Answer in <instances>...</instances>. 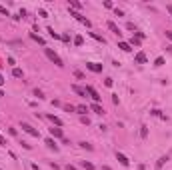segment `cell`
Segmentation results:
<instances>
[{
	"label": "cell",
	"mask_w": 172,
	"mask_h": 170,
	"mask_svg": "<svg viewBox=\"0 0 172 170\" xmlns=\"http://www.w3.org/2000/svg\"><path fill=\"white\" fill-rule=\"evenodd\" d=\"M90 108H92V110H94V112H96V114H104V108H102V106H100V104H96V102L92 104Z\"/></svg>",
	"instance_id": "cell-11"
},
{
	"label": "cell",
	"mask_w": 172,
	"mask_h": 170,
	"mask_svg": "<svg viewBox=\"0 0 172 170\" xmlns=\"http://www.w3.org/2000/svg\"><path fill=\"white\" fill-rule=\"evenodd\" d=\"M106 26H108V28H110V30H112V32H114L116 36L120 38V34H122V32H120V28H118V26H116V24L112 22V20H108V22H106Z\"/></svg>",
	"instance_id": "cell-6"
},
{
	"label": "cell",
	"mask_w": 172,
	"mask_h": 170,
	"mask_svg": "<svg viewBox=\"0 0 172 170\" xmlns=\"http://www.w3.org/2000/svg\"><path fill=\"white\" fill-rule=\"evenodd\" d=\"M162 64H164V58H156V62H154V66H162Z\"/></svg>",
	"instance_id": "cell-26"
},
{
	"label": "cell",
	"mask_w": 172,
	"mask_h": 170,
	"mask_svg": "<svg viewBox=\"0 0 172 170\" xmlns=\"http://www.w3.org/2000/svg\"><path fill=\"white\" fill-rule=\"evenodd\" d=\"M74 44H76V46H82V44H84V38H82V36H76V38H74Z\"/></svg>",
	"instance_id": "cell-21"
},
{
	"label": "cell",
	"mask_w": 172,
	"mask_h": 170,
	"mask_svg": "<svg viewBox=\"0 0 172 170\" xmlns=\"http://www.w3.org/2000/svg\"><path fill=\"white\" fill-rule=\"evenodd\" d=\"M6 144H8V142H6V138H4V136H0V146H6Z\"/></svg>",
	"instance_id": "cell-31"
},
{
	"label": "cell",
	"mask_w": 172,
	"mask_h": 170,
	"mask_svg": "<svg viewBox=\"0 0 172 170\" xmlns=\"http://www.w3.org/2000/svg\"><path fill=\"white\" fill-rule=\"evenodd\" d=\"M166 160H168V156H162V158L158 160V162H156V170H160V168H162V164H164Z\"/></svg>",
	"instance_id": "cell-20"
},
{
	"label": "cell",
	"mask_w": 172,
	"mask_h": 170,
	"mask_svg": "<svg viewBox=\"0 0 172 170\" xmlns=\"http://www.w3.org/2000/svg\"><path fill=\"white\" fill-rule=\"evenodd\" d=\"M112 84H114V80H112V78H106V80H104V86H108V88H110Z\"/></svg>",
	"instance_id": "cell-24"
},
{
	"label": "cell",
	"mask_w": 172,
	"mask_h": 170,
	"mask_svg": "<svg viewBox=\"0 0 172 170\" xmlns=\"http://www.w3.org/2000/svg\"><path fill=\"white\" fill-rule=\"evenodd\" d=\"M166 38H168V40H172V30H166Z\"/></svg>",
	"instance_id": "cell-32"
},
{
	"label": "cell",
	"mask_w": 172,
	"mask_h": 170,
	"mask_svg": "<svg viewBox=\"0 0 172 170\" xmlns=\"http://www.w3.org/2000/svg\"><path fill=\"white\" fill-rule=\"evenodd\" d=\"M118 48H120V50H124V52H130V50H132L130 42H124V40H120V42H118Z\"/></svg>",
	"instance_id": "cell-8"
},
{
	"label": "cell",
	"mask_w": 172,
	"mask_h": 170,
	"mask_svg": "<svg viewBox=\"0 0 172 170\" xmlns=\"http://www.w3.org/2000/svg\"><path fill=\"white\" fill-rule=\"evenodd\" d=\"M166 8H168V12H170V14H172V4H168V6H166Z\"/></svg>",
	"instance_id": "cell-33"
},
{
	"label": "cell",
	"mask_w": 172,
	"mask_h": 170,
	"mask_svg": "<svg viewBox=\"0 0 172 170\" xmlns=\"http://www.w3.org/2000/svg\"><path fill=\"white\" fill-rule=\"evenodd\" d=\"M22 130H24V132H28L30 136H36V138L40 136V132H38L36 128H32V126H30V124H26V122H22Z\"/></svg>",
	"instance_id": "cell-3"
},
{
	"label": "cell",
	"mask_w": 172,
	"mask_h": 170,
	"mask_svg": "<svg viewBox=\"0 0 172 170\" xmlns=\"http://www.w3.org/2000/svg\"><path fill=\"white\" fill-rule=\"evenodd\" d=\"M72 92H76L78 96H86V90L80 88V86H76V84H72Z\"/></svg>",
	"instance_id": "cell-10"
},
{
	"label": "cell",
	"mask_w": 172,
	"mask_h": 170,
	"mask_svg": "<svg viewBox=\"0 0 172 170\" xmlns=\"http://www.w3.org/2000/svg\"><path fill=\"white\" fill-rule=\"evenodd\" d=\"M30 38H32V40H36L38 44H42V46H44V38H40L38 34H30Z\"/></svg>",
	"instance_id": "cell-19"
},
{
	"label": "cell",
	"mask_w": 172,
	"mask_h": 170,
	"mask_svg": "<svg viewBox=\"0 0 172 170\" xmlns=\"http://www.w3.org/2000/svg\"><path fill=\"white\" fill-rule=\"evenodd\" d=\"M2 96H4V92H2V90H0V98H2Z\"/></svg>",
	"instance_id": "cell-36"
},
{
	"label": "cell",
	"mask_w": 172,
	"mask_h": 170,
	"mask_svg": "<svg viewBox=\"0 0 172 170\" xmlns=\"http://www.w3.org/2000/svg\"><path fill=\"white\" fill-rule=\"evenodd\" d=\"M64 110H66V112H76V106H72V104H66V106H64Z\"/></svg>",
	"instance_id": "cell-22"
},
{
	"label": "cell",
	"mask_w": 172,
	"mask_h": 170,
	"mask_svg": "<svg viewBox=\"0 0 172 170\" xmlns=\"http://www.w3.org/2000/svg\"><path fill=\"white\" fill-rule=\"evenodd\" d=\"M84 90H86L88 94H90V98H92L94 102H96V104H100V96H98V92L94 90V86H86Z\"/></svg>",
	"instance_id": "cell-2"
},
{
	"label": "cell",
	"mask_w": 172,
	"mask_h": 170,
	"mask_svg": "<svg viewBox=\"0 0 172 170\" xmlns=\"http://www.w3.org/2000/svg\"><path fill=\"white\" fill-rule=\"evenodd\" d=\"M80 148H86V150H92V144H88V142H80Z\"/></svg>",
	"instance_id": "cell-25"
},
{
	"label": "cell",
	"mask_w": 172,
	"mask_h": 170,
	"mask_svg": "<svg viewBox=\"0 0 172 170\" xmlns=\"http://www.w3.org/2000/svg\"><path fill=\"white\" fill-rule=\"evenodd\" d=\"M46 146L48 148H52V150H58V146H56V142H54V140H52V138H46V142H44Z\"/></svg>",
	"instance_id": "cell-12"
},
{
	"label": "cell",
	"mask_w": 172,
	"mask_h": 170,
	"mask_svg": "<svg viewBox=\"0 0 172 170\" xmlns=\"http://www.w3.org/2000/svg\"><path fill=\"white\" fill-rule=\"evenodd\" d=\"M116 160H118V162H120L122 166H128V164H130V160H128L126 156L122 154V152H116Z\"/></svg>",
	"instance_id": "cell-5"
},
{
	"label": "cell",
	"mask_w": 172,
	"mask_h": 170,
	"mask_svg": "<svg viewBox=\"0 0 172 170\" xmlns=\"http://www.w3.org/2000/svg\"><path fill=\"white\" fill-rule=\"evenodd\" d=\"M48 120H50V122H52V124H56L58 128H60V126H62V120H60V118H58V116H54V114H48Z\"/></svg>",
	"instance_id": "cell-9"
},
{
	"label": "cell",
	"mask_w": 172,
	"mask_h": 170,
	"mask_svg": "<svg viewBox=\"0 0 172 170\" xmlns=\"http://www.w3.org/2000/svg\"><path fill=\"white\" fill-rule=\"evenodd\" d=\"M50 136H52V138H64L62 128H50Z\"/></svg>",
	"instance_id": "cell-7"
},
{
	"label": "cell",
	"mask_w": 172,
	"mask_h": 170,
	"mask_svg": "<svg viewBox=\"0 0 172 170\" xmlns=\"http://www.w3.org/2000/svg\"><path fill=\"white\" fill-rule=\"evenodd\" d=\"M46 32L50 34V36H52V38H56V40H58V38H62V36H60V34H56V32H54V28H50V26H48V28H46Z\"/></svg>",
	"instance_id": "cell-18"
},
{
	"label": "cell",
	"mask_w": 172,
	"mask_h": 170,
	"mask_svg": "<svg viewBox=\"0 0 172 170\" xmlns=\"http://www.w3.org/2000/svg\"><path fill=\"white\" fill-rule=\"evenodd\" d=\"M2 84H4V78H2V74H0V86H2Z\"/></svg>",
	"instance_id": "cell-35"
},
{
	"label": "cell",
	"mask_w": 172,
	"mask_h": 170,
	"mask_svg": "<svg viewBox=\"0 0 172 170\" xmlns=\"http://www.w3.org/2000/svg\"><path fill=\"white\" fill-rule=\"evenodd\" d=\"M132 44H134V46H138V44H140V38H136V36H134V38L130 40V46H132Z\"/></svg>",
	"instance_id": "cell-27"
},
{
	"label": "cell",
	"mask_w": 172,
	"mask_h": 170,
	"mask_svg": "<svg viewBox=\"0 0 172 170\" xmlns=\"http://www.w3.org/2000/svg\"><path fill=\"white\" fill-rule=\"evenodd\" d=\"M136 62L138 64H144V62H146V54H144V52H138L136 54Z\"/></svg>",
	"instance_id": "cell-13"
},
{
	"label": "cell",
	"mask_w": 172,
	"mask_h": 170,
	"mask_svg": "<svg viewBox=\"0 0 172 170\" xmlns=\"http://www.w3.org/2000/svg\"><path fill=\"white\" fill-rule=\"evenodd\" d=\"M86 68L90 72H102V64H96V62H86Z\"/></svg>",
	"instance_id": "cell-4"
},
{
	"label": "cell",
	"mask_w": 172,
	"mask_h": 170,
	"mask_svg": "<svg viewBox=\"0 0 172 170\" xmlns=\"http://www.w3.org/2000/svg\"><path fill=\"white\" fill-rule=\"evenodd\" d=\"M80 166L82 168H86V170H94V164H92V162H86V160H82Z\"/></svg>",
	"instance_id": "cell-15"
},
{
	"label": "cell",
	"mask_w": 172,
	"mask_h": 170,
	"mask_svg": "<svg viewBox=\"0 0 172 170\" xmlns=\"http://www.w3.org/2000/svg\"><path fill=\"white\" fill-rule=\"evenodd\" d=\"M66 170H76V168H74V166H70V164H68V166H66Z\"/></svg>",
	"instance_id": "cell-34"
},
{
	"label": "cell",
	"mask_w": 172,
	"mask_h": 170,
	"mask_svg": "<svg viewBox=\"0 0 172 170\" xmlns=\"http://www.w3.org/2000/svg\"><path fill=\"white\" fill-rule=\"evenodd\" d=\"M140 136H142V138H146V136H148V128H146V126H142V130H140Z\"/></svg>",
	"instance_id": "cell-23"
},
{
	"label": "cell",
	"mask_w": 172,
	"mask_h": 170,
	"mask_svg": "<svg viewBox=\"0 0 172 170\" xmlns=\"http://www.w3.org/2000/svg\"><path fill=\"white\" fill-rule=\"evenodd\" d=\"M34 96H36V98H44V94H42V90H38V88L34 90Z\"/></svg>",
	"instance_id": "cell-28"
},
{
	"label": "cell",
	"mask_w": 172,
	"mask_h": 170,
	"mask_svg": "<svg viewBox=\"0 0 172 170\" xmlns=\"http://www.w3.org/2000/svg\"><path fill=\"white\" fill-rule=\"evenodd\" d=\"M44 54H46L48 58H50V60H52V62H54L56 66H60V68L64 66V64H62V58L58 56V54L54 52V50H52V48H44Z\"/></svg>",
	"instance_id": "cell-1"
},
{
	"label": "cell",
	"mask_w": 172,
	"mask_h": 170,
	"mask_svg": "<svg viewBox=\"0 0 172 170\" xmlns=\"http://www.w3.org/2000/svg\"><path fill=\"white\" fill-rule=\"evenodd\" d=\"M70 6H72V8H74V10H76V12H78V10H80V8H82V4H80V2H78V0H70Z\"/></svg>",
	"instance_id": "cell-16"
},
{
	"label": "cell",
	"mask_w": 172,
	"mask_h": 170,
	"mask_svg": "<svg viewBox=\"0 0 172 170\" xmlns=\"http://www.w3.org/2000/svg\"><path fill=\"white\" fill-rule=\"evenodd\" d=\"M0 14H2V16H8V10H6L4 6H0Z\"/></svg>",
	"instance_id": "cell-29"
},
{
	"label": "cell",
	"mask_w": 172,
	"mask_h": 170,
	"mask_svg": "<svg viewBox=\"0 0 172 170\" xmlns=\"http://www.w3.org/2000/svg\"><path fill=\"white\" fill-rule=\"evenodd\" d=\"M76 112H78V114H82V116H84V114L88 112V106H84V104H80V106H76Z\"/></svg>",
	"instance_id": "cell-14"
},
{
	"label": "cell",
	"mask_w": 172,
	"mask_h": 170,
	"mask_svg": "<svg viewBox=\"0 0 172 170\" xmlns=\"http://www.w3.org/2000/svg\"><path fill=\"white\" fill-rule=\"evenodd\" d=\"M12 76L14 78H22V70L20 68H12Z\"/></svg>",
	"instance_id": "cell-17"
},
{
	"label": "cell",
	"mask_w": 172,
	"mask_h": 170,
	"mask_svg": "<svg viewBox=\"0 0 172 170\" xmlns=\"http://www.w3.org/2000/svg\"><path fill=\"white\" fill-rule=\"evenodd\" d=\"M74 76H76V78H84V74H82V72H80V70H76V72H74Z\"/></svg>",
	"instance_id": "cell-30"
}]
</instances>
